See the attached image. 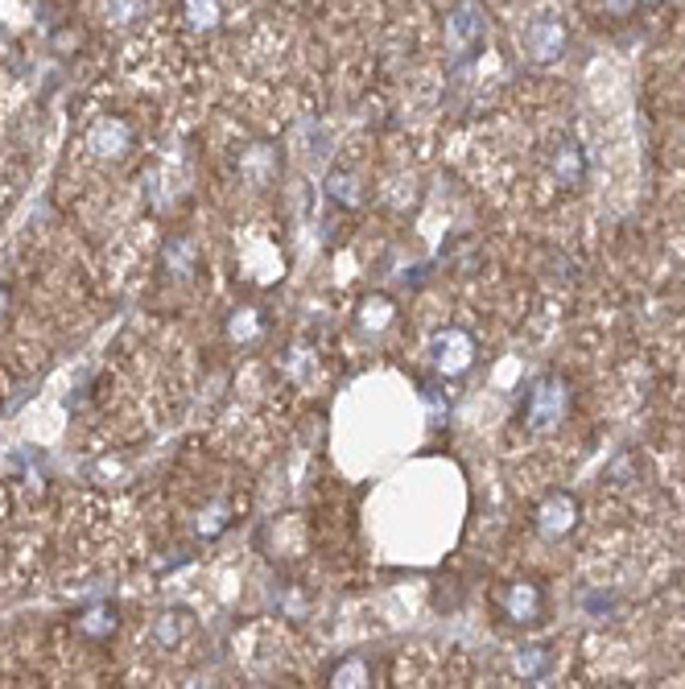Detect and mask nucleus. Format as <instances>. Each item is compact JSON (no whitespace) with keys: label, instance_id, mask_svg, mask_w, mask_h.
I'll return each instance as SVG.
<instances>
[{"label":"nucleus","instance_id":"3","mask_svg":"<svg viewBox=\"0 0 685 689\" xmlns=\"http://www.w3.org/2000/svg\"><path fill=\"white\" fill-rule=\"evenodd\" d=\"M487 42V13H483L479 0H459L451 13H446V50L454 59H475Z\"/></svg>","mask_w":685,"mask_h":689},{"label":"nucleus","instance_id":"13","mask_svg":"<svg viewBox=\"0 0 685 689\" xmlns=\"http://www.w3.org/2000/svg\"><path fill=\"white\" fill-rule=\"evenodd\" d=\"M330 686H372V665L363 657L339 660L335 674H330Z\"/></svg>","mask_w":685,"mask_h":689},{"label":"nucleus","instance_id":"12","mask_svg":"<svg viewBox=\"0 0 685 689\" xmlns=\"http://www.w3.org/2000/svg\"><path fill=\"white\" fill-rule=\"evenodd\" d=\"M240 170L256 178V182H265L268 173L277 170V153H273V145H252L249 153L240 157Z\"/></svg>","mask_w":685,"mask_h":689},{"label":"nucleus","instance_id":"14","mask_svg":"<svg viewBox=\"0 0 685 689\" xmlns=\"http://www.w3.org/2000/svg\"><path fill=\"white\" fill-rule=\"evenodd\" d=\"M389 318H392V301L384 298V294H372V298H363V306H359V327L363 330H380L389 327Z\"/></svg>","mask_w":685,"mask_h":689},{"label":"nucleus","instance_id":"19","mask_svg":"<svg viewBox=\"0 0 685 689\" xmlns=\"http://www.w3.org/2000/svg\"><path fill=\"white\" fill-rule=\"evenodd\" d=\"M4 314H9V289L0 285V318H4Z\"/></svg>","mask_w":685,"mask_h":689},{"label":"nucleus","instance_id":"15","mask_svg":"<svg viewBox=\"0 0 685 689\" xmlns=\"http://www.w3.org/2000/svg\"><path fill=\"white\" fill-rule=\"evenodd\" d=\"M145 13H149V0H108V21L116 30H128V25L145 21Z\"/></svg>","mask_w":685,"mask_h":689},{"label":"nucleus","instance_id":"10","mask_svg":"<svg viewBox=\"0 0 685 689\" xmlns=\"http://www.w3.org/2000/svg\"><path fill=\"white\" fill-rule=\"evenodd\" d=\"M190 632H194V615L190 612H178V607H170V612H161L154 619V627H149V636H154L161 648H178V644L187 640Z\"/></svg>","mask_w":685,"mask_h":689},{"label":"nucleus","instance_id":"4","mask_svg":"<svg viewBox=\"0 0 685 689\" xmlns=\"http://www.w3.org/2000/svg\"><path fill=\"white\" fill-rule=\"evenodd\" d=\"M475 360H479L475 339L463 327H442L430 339V363L442 380H463L475 368Z\"/></svg>","mask_w":685,"mask_h":689},{"label":"nucleus","instance_id":"6","mask_svg":"<svg viewBox=\"0 0 685 689\" xmlns=\"http://www.w3.org/2000/svg\"><path fill=\"white\" fill-rule=\"evenodd\" d=\"M83 145L95 161H125L137 149V128L128 125L125 116H99V120H92Z\"/></svg>","mask_w":685,"mask_h":689},{"label":"nucleus","instance_id":"5","mask_svg":"<svg viewBox=\"0 0 685 689\" xmlns=\"http://www.w3.org/2000/svg\"><path fill=\"white\" fill-rule=\"evenodd\" d=\"M578 520H582V504H578V496H570V491H549V496H541V504L533 508V529H537V537L549 541V545H558V541H566V537L575 533Z\"/></svg>","mask_w":685,"mask_h":689},{"label":"nucleus","instance_id":"1","mask_svg":"<svg viewBox=\"0 0 685 689\" xmlns=\"http://www.w3.org/2000/svg\"><path fill=\"white\" fill-rule=\"evenodd\" d=\"M520 417H525V425H529L533 434L561 430L566 417H570V384L558 377L533 380L529 392H525V405H520Z\"/></svg>","mask_w":685,"mask_h":689},{"label":"nucleus","instance_id":"11","mask_svg":"<svg viewBox=\"0 0 685 689\" xmlns=\"http://www.w3.org/2000/svg\"><path fill=\"white\" fill-rule=\"evenodd\" d=\"M182 21L194 33H215L223 21V4L219 0H182Z\"/></svg>","mask_w":685,"mask_h":689},{"label":"nucleus","instance_id":"9","mask_svg":"<svg viewBox=\"0 0 685 689\" xmlns=\"http://www.w3.org/2000/svg\"><path fill=\"white\" fill-rule=\"evenodd\" d=\"M327 199L342 211H359L363 199H368V187H363V178L356 170H330L327 178Z\"/></svg>","mask_w":685,"mask_h":689},{"label":"nucleus","instance_id":"7","mask_svg":"<svg viewBox=\"0 0 685 689\" xmlns=\"http://www.w3.org/2000/svg\"><path fill=\"white\" fill-rule=\"evenodd\" d=\"M496 598H499V615L513 627H537L546 619V591L537 582H508Z\"/></svg>","mask_w":685,"mask_h":689},{"label":"nucleus","instance_id":"8","mask_svg":"<svg viewBox=\"0 0 685 689\" xmlns=\"http://www.w3.org/2000/svg\"><path fill=\"white\" fill-rule=\"evenodd\" d=\"M549 173L558 178V187L575 190L587 182V173H591V157H587V149H582V141L578 137H561L558 145H554V153H549Z\"/></svg>","mask_w":685,"mask_h":689},{"label":"nucleus","instance_id":"2","mask_svg":"<svg viewBox=\"0 0 685 689\" xmlns=\"http://www.w3.org/2000/svg\"><path fill=\"white\" fill-rule=\"evenodd\" d=\"M520 46L529 54V63L554 66V63H561L566 50H570V25H566L558 13H537V17H529V25L520 33Z\"/></svg>","mask_w":685,"mask_h":689},{"label":"nucleus","instance_id":"18","mask_svg":"<svg viewBox=\"0 0 685 689\" xmlns=\"http://www.w3.org/2000/svg\"><path fill=\"white\" fill-rule=\"evenodd\" d=\"M603 9H608L611 17H632L640 4H636V0H603Z\"/></svg>","mask_w":685,"mask_h":689},{"label":"nucleus","instance_id":"16","mask_svg":"<svg viewBox=\"0 0 685 689\" xmlns=\"http://www.w3.org/2000/svg\"><path fill=\"white\" fill-rule=\"evenodd\" d=\"M549 665H554V657H549L546 648H525V653L516 657V677H525V681H541V677L549 674Z\"/></svg>","mask_w":685,"mask_h":689},{"label":"nucleus","instance_id":"17","mask_svg":"<svg viewBox=\"0 0 685 689\" xmlns=\"http://www.w3.org/2000/svg\"><path fill=\"white\" fill-rule=\"evenodd\" d=\"M112 627H116V615H112L108 607H95V612H87L83 619H78V632H83V636H92V640L112 636Z\"/></svg>","mask_w":685,"mask_h":689},{"label":"nucleus","instance_id":"20","mask_svg":"<svg viewBox=\"0 0 685 689\" xmlns=\"http://www.w3.org/2000/svg\"><path fill=\"white\" fill-rule=\"evenodd\" d=\"M640 9H656V4H661V0H636Z\"/></svg>","mask_w":685,"mask_h":689}]
</instances>
